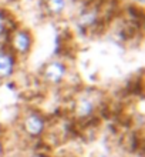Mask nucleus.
Listing matches in <instances>:
<instances>
[{"label":"nucleus","instance_id":"obj_1","mask_svg":"<svg viewBox=\"0 0 145 157\" xmlns=\"http://www.w3.org/2000/svg\"><path fill=\"white\" fill-rule=\"evenodd\" d=\"M33 47V36L29 30L17 29L10 36V50L14 54L26 56L31 52Z\"/></svg>","mask_w":145,"mask_h":157},{"label":"nucleus","instance_id":"obj_2","mask_svg":"<svg viewBox=\"0 0 145 157\" xmlns=\"http://www.w3.org/2000/svg\"><path fill=\"white\" fill-rule=\"evenodd\" d=\"M42 77L47 84H51V86L61 84L67 77V66L60 60H51L47 64H44L42 70Z\"/></svg>","mask_w":145,"mask_h":157},{"label":"nucleus","instance_id":"obj_3","mask_svg":"<svg viewBox=\"0 0 145 157\" xmlns=\"http://www.w3.org/2000/svg\"><path fill=\"white\" fill-rule=\"evenodd\" d=\"M21 127L26 134H29L30 137H38L42 136L46 128V119L42 113L31 110L27 114H24L23 121H21Z\"/></svg>","mask_w":145,"mask_h":157},{"label":"nucleus","instance_id":"obj_4","mask_svg":"<svg viewBox=\"0 0 145 157\" xmlns=\"http://www.w3.org/2000/svg\"><path fill=\"white\" fill-rule=\"evenodd\" d=\"M16 69V54L12 50L0 49V78H7Z\"/></svg>","mask_w":145,"mask_h":157},{"label":"nucleus","instance_id":"obj_5","mask_svg":"<svg viewBox=\"0 0 145 157\" xmlns=\"http://www.w3.org/2000/svg\"><path fill=\"white\" fill-rule=\"evenodd\" d=\"M96 112V103L91 97L88 96H81L75 100L74 103V114L78 119H88Z\"/></svg>","mask_w":145,"mask_h":157},{"label":"nucleus","instance_id":"obj_6","mask_svg":"<svg viewBox=\"0 0 145 157\" xmlns=\"http://www.w3.org/2000/svg\"><path fill=\"white\" fill-rule=\"evenodd\" d=\"M66 0H46V9L47 12L53 16H58L66 10Z\"/></svg>","mask_w":145,"mask_h":157},{"label":"nucleus","instance_id":"obj_7","mask_svg":"<svg viewBox=\"0 0 145 157\" xmlns=\"http://www.w3.org/2000/svg\"><path fill=\"white\" fill-rule=\"evenodd\" d=\"M98 20V16H97V13L94 10H90V12H85L81 14L80 17V25L83 26V27H90V26H94Z\"/></svg>","mask_w":145,"mask_h":157},{"label":"nucleus","instance_id":"obj_8","mask_svg":"<svg viewBox=\"0 0 145 157\" xmlns=\"http://www.w3.org/2000/svg\"><path fill=\"white\" fill-rule=\"evenodd\" d=\"M6 30H7V19L4 17L3 13L0 12V37H2V36H4Z\"/></svg>","mask_w":145,"mask_h":157},{"label":"nucleus","instance_id":"obj_9","mask_svg":"<svg viewBox=\"0 0 145 157\" xmlns=\"http://www.w3.org/2000/svg\"><path fill=\"white\" fill-rule=\"evenodd\" d=\"M3 143H2V140H0V157H2V156H3Z\"/></svg>","mask_w":145,"mask_h":157},{"label":"nucleus","instance_id":"obj_10","mask_svg":"<svg viewBox=\"0 0 145 157\" xmlns=\"http://www.w3.org/2000/svg\"><path fill=\"white\" fill-rule=\"evenodd\" d=\"M97 157H107V156H104V154H98Z\"/></svg>","mask_w":145,"mask_h":157}]
</instances>
